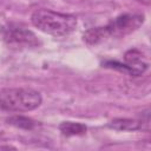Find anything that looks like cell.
<instances>
[{
    "label": "cell",
    "instance_id": "6da1fadb",
    "mask_svg": "<svg viewBox=\"0 0 151 151\" xmlns=\"http://www.w3.org/2000/svg\"><path fill=\"white\" fill-rule=\"evenodd\" d=\"M31 21L41 32L54 37L68 35L77 27L76 17L45 8L34 11L31 15Z\"/></svg>",
    "mask_w": 151,
    "mask_h": 151
},
{
    "label": "cell",
    "instance_id": "7a4b0ae2",
    "mask_svg": "<svg viewBox=\"0 0 151 151\" xmlns=\"http://www.w3.org/2000/svg\"><path fill=\"white\" fill-rule=\"evenodd\" d=\"M42 99L38 91L28 87L0 90V110L7 112H28L40 106Z\"/></svg>",
    "mask_w": 151,
    "mask_h": 151
},
{
    "label": "cell",
    "instance_id": "3957f363",
    "mask_svg": "<svg viewBox=\"0 0 151 151\" xmlns=\"http://www.w3.org/2000/svg\"><path fill=\"white\" fill-rule=\"evenodd\" d=\"M2 37L6 44L14 47H37L40 44L32 31L18 24H8L5 26Z\"/></svg>",
    "mask_w": 151,
    "mask_h": 151
},
{
    "label": "cell",
    "instance_id": "277c9868",
    "mask_svg": "<svg viewBox=\"0 0 151 151\" xmlns=\"http://www.w3.org/2000/svg\"><path fill=\"white\" fill-rule=\"evenodd\" d=\"M144 15L142 14H122L110 21L105 27L107 37H124L137 28L143 24Z\"/></svg>",
    "mask_w": 151,
    "mask_h": 151
},
{
    "label": "cell",
    "instance_id": "5b68a950",
    "mask_svg": "<svg viewBox=\"0 0 151 151\" xmlns=\"http://www.w3.org/2000/svg\"><path fill=\"white\" fill-rule=\"evenodd\" d=\"M124 59H125V64H120L117 61H109V63H106V66L124 71L133 77H138V76L143 74L147 68V63L144 61L143 54L138 50L127 51L125 53Z\"/></svg>",
    "mask_w": 151,
    "mask_h": 151
},
{
    "label": "cell",
    "instance_id": "8992f818",
    "mask_svg": "<svg viewBox=\"0 0 151 151\" xmlns=\"http://www.w3.org/2000/svg\"><path fill=\"white\" fill-rule=\"evenodd\" d=\"M143 122L130 119V118H116L109 123V126L111 129L118 130V131H136L142 129Z\"/></svg>",
    "mask_w": 151,
    "mask_h": 151
},
{
    "label": "cell",
    "instance_id": "52a82bcc",
    "mask_svg": "<svg viewBox=\"0 0 151 151\" xmlns=\"http://www.w3.org/2000/svg\"><path fill=\"white\" fill-rule=\"evenodd\" d=\"M59 130L64 136L71 137V136H83V134H85L87 127L81 123L63 122L59 125Z\"/></svg>",
    "mask_w": 151,
    "mask_h": 151
},
{
    "label": "cell",
    "instance_id": "ba28073f",
    "mask_svg": "<svg viewBox=\"0 0 151 151\" xmlns=\"http://www.w3.org/2000/svg\"><path fill=\"white\" fill-rule=\"evenodd\" d=\"M84 41L88 45H97L105 39H107V34L105 31V27H93L84 33Z\"/></svg>",
    "mask_w": 151,
    "mask_h": 151
},
{
    "label": "cell",
    "instance_id": "9c48e42d",
    "mask_svg": "<svg viewBox=\"0 0 151 151\" xmlns=\"http://www.w3.org/2000/svg\"><path fill=\"white\" fill-rule=\"evenodd\" d=\"M6 122L8 124L15 126V127H20V129H25V130H32L35 126V122L34 120H32L31 118H27V117L18 116V114L7 118Z\"/></svg>",
    "mask_w": 151,
    "mask_h": 151
}]
</instances>
